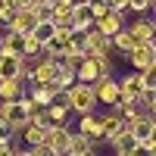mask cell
<instances>
[{
	"mask_svg": "<svg viewBox=\"0 0 156 156\" xmlns=\"http://www.w3.org/2000/svg\"><path fill=\"white\" fill-rule=\"evenodd\" d=\"M84 3H90V0H72V6H84Z\"/></svg>",
	"mask_w": 156,
	"mask_h": 156,
	"instance_id": "obj_38",
	"label": "cell"
},
{
	"mask_svg": "<svg viewBox=\"0 0 156 156\" xmlns=\"http://www.w3.org/2000/svg\"><path fill=\"white\" fill-rule=\"evenodd\" d=\"M0 53H3V34H0Z\"/></svg>",
	"mask_w": 156,
	"mask_h": 156,
	"instance_id": "obj_39",
	"label": "cell"
},
{
	"mask_svg": "<svg viewBox=\"0 0 156 156\" xmlns=\"http://www.w3.org/2000/svg\"><path fill=\"white\" fill-rule=\"evenodd\" d=\"M25 97V78H3L0 81V103L22 100Z\"/></svg>",
	"mask_w": 156,
	"mask_h": 156,
	"instance_id": "obj_12",
	"label": "cell"
},
{
	"mask_svg": "<svg viewBox=\"0 0 156 156\" xmlns=\"http://www.w3.org/2000/svg\"><path fill=\"white\" fill-rule=\"evenodd\" d=\"M81 47H84V56H106L109 53V37L100 34L97 28H87L81 34Z\"/></svg>",
	"mask_w": 156,
	"mask_h": 156,
	"instance_id": "obj_5",
	"label": "cell"
},
{
	"mask_svg": "<svg viewBox=\"0 0 156 156\" xmlns=\"http://www.w3.org/2000/svg\"><path fill=\"white\" fill-rule=\"evenodd\" d=\"M153 6V0H128V9H134V12H147Z\"/></svg>",
	"mask_w": 156,
	"mask_h": 156,
	"instance_id": "obj_32",
	"label": "cell"
},
{
	"mask_svg": "<svg viewBox=\"0 0 156 156\" xmlns=\"http://www.w3.org/2000/svg\"><path fill=\"white\" fill-rule=\"evenodd\" d=\"M0 156H16V150H12V144H0Z\"/></svg>",
	"mask_w": 156,
	"mask_h": 156,
	"instance_id": "obj_35",
	"label": "cell"
},
{
	"mask_svg": "<svg viewBox=\"0 0 156 156\" xmlns=\"http://www.w3.org/2000/svg\"><path fill=\"white\" fill-rule=\"evenodd\" d=\"M125 156H156V140H150V144H137L134 150H128Z\"/></svg>",
	"mask_w": 156,
	"mask_h": 156,
	"instance_id": "obj_29",
	"label": "cell"
},
{
	"mask_svg": "<svg viewBox=\"0 0 156 156\" xmlns=\"http://www.w3.org/2000/svg\"><path fill=\"white\" fill-rule=\"evenodd\" d=\"M28 119H31V112H28V97L3 103V122L12 128V131H22V128L28 125Z\"/></svg>",
	"mask_w": 156,
	"mask_h": 156,
	"instance_id": "obj_3",
	"label": "cell"
},
{
	"mask_svg": "<svg viewBox=\"0 0 156 156\" xmlns=\"http://www.w3.org/2000/svg\"><path fill=\"white\" fill-rule=\"evenodd\" d=\"M131 47H134V41H131V34H128V28L115 31V34L109 37V50H115L119 56H128V53H131Z\"/></svg>",
	"mask_w": 156,
	"mask_h": 156,
	"instance_id": "obj_22",
	"label": "cell"
},
{
	"mask_svg": "<svg viewBox=\"0 0 156 156\" xmlns=\"http://www.w3.org/2000/svg\"><path fill=\"white\" fill-rule=\"evenodd\" d=\"M137 75H140V84H144V87L156 90V66H150V69H144V72H137Z\"/></svg>",
	"mask_w": 156,
	"mask_h": 156,
	"instance_id": "obj_30",
	"label": "cell"
},
{
	"mask_svg": "<svg viewBox=\"0 0 156 156\" xmlns=\"http://www.w3.org/2000/svg\"><path fill=\"white\" fill-rule=\"evenodd\" d=\"M90 87H94V100L97 103H106V106H115V103H119V81L100 78V81H94Z\"/></svg>",
	"mask_w": 156,
	"mask_h": 156,
	"instance_id": "obj_7",
	"label": "cell"
},
{
	"mask_svg": "<svg viewBox=\"0 0 156 156\" xmlns=\"http://www.w3.org/2000/svg\"><path fill=\"white\" fill-rule=\"evenodd\" d=\"M53 31H56V25L47 19V22H34V28L28 31V37H31V41L41 47V50H44V44H50V37H53Z\"/></svg>",
	"mask_w": 156,
	"mask_h": 156,
	"instance_id": "obj_21",
	"label": "cell"
},
{
	"mask_svg": "<svg viewBox=\"0 0 156 156\" xmlns=\"http://www.w3.org/2000/svg\"><path fill=\"white\" fill-rule=\"evenodd\" d=\"M3 78H28L25 59L12 56V53H0V81H3Z\"/></svg>",
	"mask_w": 156,
	"mask_h": 156,
	"instance_id": "obj_8",
	"label": "cell"
},
{
	"mask_svg": "<svg viewBox=\"0 0 156 156\" xmlns=\"http://www.w3.org/2000/svg\"><path fill=\"white\" fill-rule=\"evenodd\" d=\"M56 62L53 59H44V62H37V66L28 72V78H31V84H53V78H56Z\"/></svg>",
	"mask_w": 156,
	"mask_h": 156,
	"instance_id": "obj_13",
	"label": "cell"
},
{
	"mask_svg": "<svg viewBox=\"0 0 156 156\" xmlns=\"http://www.w3.org/2000/svg\"><path fill=\"white\" fill-rule=\"evenodd\" d=\"M44 134H47V128L31 125V122L22 128V137H25V144H28V147H41V144H44Z\"/></svg>",
	"mask_w": 156,
	"mask_h": 156,
	"instance_id": "obj_25",
	"label": "cell"
},
{
	"mask_svg": "<svg viewBox=\"0 0 156 156\" xmlns=\"http://www.w3.org/2000/svg\"><path fill=\"white\" fill-rule=\"evenodd\" d=\"M16 9H19V0H0V22H9Z\"/></svg>",
	"mask_w": 156,
	"mask_h": 156,
	"instance_id": "obj_28",
	"label": "cell"
},
{
	"mask_svg": "<svg viewBox=\"0 0 156 156\" xmlns=\"http://www.w3.org/2000/svg\"><path fill=\"white\" fill-rule=\"evenodd\" d=\"M125 122L119 119V115H115V112H109V115H103V119H100V140H112L115 134H122L125 131Z\"/></svg>",
	"mask_w": 156,
	"mask_h": 156,
	"instance_id": "obj_17",
	"label": "cell"
},
{
	"mask_svg": "<svg viewBox=\"0 0 156 156\" xmlns=\"http://www.w3.org/2000/svg\"><path fill=\"white\" fill-rule=\"evenodd\" d=\"M16 156H37V153H34V147H25V150H19Z\"/></svg>",
	"mask_w": 156,
	"mask_h": 156,
	"instance_id": "obj_36",
	"label": "cell"
},
{
	"mask_svg": "<svg viewBox=\"0 0 156 156\" xmlns=\"http://www.w3.org/2000/svg\"><path fill=\"white\" fill-rule=\"evenodd\" d=\"M44 112H47V119H50V125H66V119H69V103H66V94H56L53 97V103H47L44 106Z\"/></svg>",
	"mask_w": 156,
	"mask_h": 156,
	"instance_id": "obj_10",
	"label": "cell"
},
{
	"mask_svg": "<svg viewBox=\"0 0 156 156\" xmlns=\"http://www.w3.org/2000/svg\"><path fill=\"white\" fill-rule=\"evenodd\" d=\"M69 137H72V131L66 125H50L47 134H44V144L53 147V150H59V153H66L69 150Z\"/></svg>",
	"mask_w": 156,
	"mask_h": 156,
	"instance_id": "obj_11",
	"label": "cell"
},
{
	"mask_svg": "<svg viewBox=\"0 0 156 156\" xmlns=\"http://www.w3.org/2000/svg\"><path fill=\"white\" fill-rule=\"evenodd\" d=\"M140 90H144L140 75H125L122 81H119V100H137Z\"/></svg>",
	"mask_w": 156,
	"mask_h": 156,
	"instance_id": "obj_20",
	"label": "cell"
},
{
	"mask_svg": "<svg viewBox=\"0 0 156 156\" xmlns=\"http://www.w3.org/2000/svg\"><path fill=\"white\" fill-rule=\"evenodd\" d=\"M25 50H28V34H22V31H6L3 34V53L25 59Z\"/></svg>",
	"mask_w": 156,
	"mask_h": 156,
	"instance_id": "obj_14",
	"label": "cell"
},
{
	"mask_svg": "<svg viewBox=\"0 0 156 156\" xmlns=\"http://www.w3.org/2000/svg\"><path fill=\"white\" fill-rule=\"evenodd\" d=\"M90 12H94V22L100 19V16H106V12H109V6H106V0H90Z\"/></svg>",
	"mask_w": 156,
	"mask_h": 156,
	"instance_id": "obj_31",
	"label": "cell"
},
{
	"mask_svg": "<svg viewBox=\"0 0 156 156\" xmlns=\"http://www.w3.org/2000/svg\"><path fill=\"white\" fill-rule=\"evenodd\" d=\"M78 125H81V131H78V134L90 137V144L97 147V144H100V115H94V112H84Z\"/></svg>",
	"mask_w": 156,
	"mask_h": 156,
	"instance_id": "obj_19",
	"label": "cell"
},
{
	"mask_svg": "<svg viewBox=\"0 0 156 156\" xmlns=\"http://www.w3.org/2000/svg\"><path fill=\"white\" fill-rule=\"evenodd\" d=\"M128 131H131V137L137 144H150V140H156V119L150 112H140L137 119L128 122Z\"/></svg>",
	"mask_w": 156,
	"mask_h": 156,
	"instance_id": "obj_4",
	"label": "cell"
},
{
	"mask_svg": "<svg viewBox=\"0 0 156 156\" xmlns=\"http://www.w3.org/2000/svg\"><path fill=\"white\" fill-rule=\"evenodd\" d=\"M34 153H37V156H62L59 150H53V147H47V144H41V147H34Z\"/></svg>",
	"mask_w": 156,
	"mask_h": 156,
	"instance_id": "obj_34",
	"label": "cell"
},
{
	"mask_svg": "<svg viewBox=\"0 0 156 156\" xmlns=\"http://www.w3.org/2000/svg\"><path fill=\"white\" fill-rule=\"evenodd\" d=\"M109 144H112L115 156H125L128 150H134V147H137V140H134V137H131V131H128V128H125V131H122V134H115V137L109 140Z\"/></svg>",
	"mask_w": 156,
	"mask_h": 156,
	"instance_id": "obj_24",
	"label": "cell"
},
{
	"mask_svg": "<svg viewBox=\"0 0 156 156\" xmlns=\"http://www.w3.org/2000/svg\"><path fill=\"white\" fill-rule=\"evenodd\" d=\"M62 156H94V150H81V153H62Z\"/></svg>",
	"mask_w": 156,
	"mask_h": 156,
	"instance_id": "obj_37",
	"label": "cell"
},
{
	"mask_svg": "<svg viewBox=\"0 0 156 156\" xmlns=\"http://www.w3.org/2000/svg\"><path fill=\"white\" fill-rule=\"evenodd\" d=\"M109 56H84L81 62H78V69H75V78L81 84H94L100 81V78H109Z\"/></svg>",
	"mask_w": 156,
	"mask_h": 156,
	"instance_id": "obj_1",
	"label": "cell"
},
{
	"mask_svg": "<svg viewBox=\"0 0 156 156\" xmlns=\"http://www.w3.org/2000/svg\"><path fill=\"white\" fill-rule=\"evenodd\" d=\"M128 59H131V66H134L137 72L156 66V44H153V41H150V44H134L131 53H128Z\"/></svg>",
	"mask_w": 156,
	"mask_h": 156,
	"instance_id": "obj_6",
	"label": "cell"
},
{
	"mask_svg": "<svg viewBox=\"0 0 156 156\" xmlns=\"http://www.w3.org/2000/svg\"><path fill=\"white\" fill-rule=\"evenodd\" d=\"M78 81L75 72L72 69H56V78H53V87H56V94H66V90Z\"/></svg>",
	"mask_w": 156,
	"mask_h": 156,
	"instance_id": "obj_26",
	"label": "cell"
},
{
	"mask_svg": "<svg viewBox=\"0 0 156 156\" xmlns=\"http://www.w3.org/2000/svg\"><path fill=\"white\" fill-rule=\"evenodd\" d=\"M81 150H94L90 137H84V134H72V137H69V150H66V153H81Z\"/></svg>",
	"mask_w": 156,
	"mask_h": 156,
	"instance_id": "obj_27",
	"label": "cell"
},
{
	"mask_svg": "<svg viewBox=\"0 0 156 156\" xmlns=\"http://www.w3.org/2000/svg\"><path fill=\"white\" fill-rule=\"evenodd\" d=\"M125 28H128V34H131L134 44H150V41H156V25H153L150 19H137V22H131V25H125Z\"/></svg>",
	"mask_w": 156,
	"mask_h": 156,
	"instance_id": "obj_9",
	"label": "cell"
},
{
	"mask_svg": "<svg viewBox=\"0 0 156 156\" xmlns=\"http://www.w3.org/2000/svg\"><path fill=\"white\" fill-rule=\"evenodd\" d=\"M106 6H109L112 12H125V9H128V0H106Z\"/></svg>",
	"mask_w": 156,
	"mask_h": 156,
	"instance_id": "obj_33",
	"label": "cell"
},
{
	"mask_svg": "<svg viewBox=\"0 0 156 156\" xmlns=\"http://www.w3.org/2000/svg\"><path fill=\"white\" fill-rule=\"evenodd\" d=\"M66 103H69V109L78 112V115L94 112V106H97V100H94V87H90V84H81V81H75V84L66 90Z\"/></svg>",
	"mask_w": 156,
	"mask_h": 156,
	"instance_id": "obj_2",
	"label": "cell"
},
{
	"mask_svg": "<svg viewBox=\"0 0 156 156\" xmlns=\"http://www.w3.org/2000/svg\"><path fill=\"white\" fill-rule=\"evenodd\" d=\"M53 97H56V87H53V84H34L28 100L37 103V106H47V103H53Z\"/></svg>",
	"mask_w": 156,
	"mask_h": 156,
	"instance_id": "obj_23",
	"label": "cell"
},
{
	"mask_svg": "<svg viewBox=\"0 0 156 156\" xmlns=\"http://www.w3.org/2000/svg\"><path fill=\"white\" fill-rule=\"evenodd\" d=\"M34 22H37V19H34L31 9H16V12L9 16L6 25H9V31H22V34H28V31L34 28Z\"/></svg>",
	"mask_w": 156,
	"mask_h": 156,
	"instance_id": "obj_16",
	"label": "cell"
},
{
	"mask_svg": "<svg viewBox=\"0 0 156 156\" xmlns=\"http://www.w3.org/2000/svg\"><path fill=\"white\" fill-rule=\"evenodd\" d=\"M94 28L100 31V34H106V37H112L115 31H122L125 28V19H122V12H106V16H100L97 22H94Z\"/></svg>",
	"mask_w": 156,
	"mask_h": 156,
	"instance_id": "obj_15",
	"label": "cell"
},
{
	"mask_svg": "<svg viewBox=\"0 0 156 156\" xmlns=\"http://www.w3.org/2000/svg\"><path fill=\"white\" fill-rule=\"evenodd\" d=\"M72 31H87V28H94V12H90V6H72Z\"/></svg>",
	"mask_w": 156,
	"mask_h": 156,
	"instance_id": "obj_18",
	"label": "cell"
}]
</instances>
